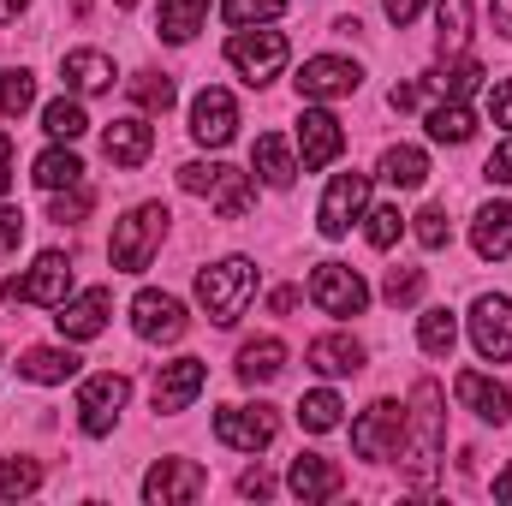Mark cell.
Masks as SVG:
<instances>
[{
  "label": "cell",
  "instance_id": "cell-1",
  "mask_svg": "<svg viewBox=\"0 0 512 506\" xmlns=\"http://www.w3.org/2000/svg\"><path fill=\"white\" fill-rule=\"evenodd\" d=\"M441 447H447V393L441 381H417L411 387V405H405V435H399V471L411 483H429L435 465H441Z\"/></svg>",
  "mask_w": 512,
  "mask_h": 506
},
{
  "label": "cell",
  "instance_id": "cell-2",
  "mask_svg": "<svg viewBox=\"0 0 512 506\" xmlns=\"http://www.w3.org/2000/svg\"><path fill=\"white\" fill-rule=\"evenodd\" d=\"M251 298H256V262L251 256H221L215 268L197 274V304L209 310L215 328H233Z\"/></svg>",
  "mask_w": 512,
  "mask_h": 506
},
{
  "label": "cell",
  "instance_id": "cell-3",
  "mask_svg": "<svg viewBox=\"0 0 512 506\" xmlns=\"http://www.w3.org/2000/svg\"><path fill=\"white\" fill-rule=\"evenodd\" d=\"M179 191H191V197L215 203V215H221V221L251 215V203H256L251 173H239V167H227V161H185V167H179Z\"/></svg>",
  "mask_w": 512,
  "mask_h": 506
},
{
  "label": "cell",
  "instance_id": "cell-4",
  "mask_svg": "<svg viewBox=\"0 0 512 506\" xmlns=\"http://www.w3.org/2000/svg\"><path fill=\"white\" fill-rule=\"evenodd\" d=\"M167 209L161 203H137L126 221H114V245H108V256H114V268L120 274H143L149 268V256L161 251V239H167Z\"/></svg>",
  "mask_w": 512,
  "mask_h": 506
},
{
  "label": "cell",
  "instance_id": "cell-5",
  "mask_svg": "<svg viewBox=\"0 0 512 506\" xmlns=\"http://www.w3.org/2000/svg\"><path fill=\"white\" fill-rule=\"evenodd\" d=\"M364 209H370V173H334L322 191V209H316L322 239H346L352 221H364Z\"/></svg>",
  "mask_w": 512,
  "mask_h": 506
},
{
  "label": "cell",
  "instance_id": "cell-6",
  "mask_svg": "<svg viewBox=\"0 0 512 506\" xmlns=\"http://www.w3.org/2000/svg\"><path fill=\"white\" fill-rule=\"evenodd\" d=\"M310 304L328 310V316H364V310H370V286H364V274L346 268V262H316V274H310Z\"/></svg>",
  "mask_w": 512,
  "mask_h": 506
},
{
  "label": "cell",
  "instance_id": "cell-7",
  "mask_svg": "<svg viewBox=\"0 0 512 506\" xmlns=\"http://www.w3.org/2000/svg\"><path fill=\"white\" fill-rule=\"evenodd\" d=\"M215 435H221V447H233V453H262V447H274V435H280V411H274V405H221V411H215Z\"/></svg>",
  "mask_w": 512,
  "mask_h": 506
},
{
  "label": "cell",
  "instance_id": "cell-8",
  "mask_svg": "<svg viewBox=\"0 0 512 506\" xmlns=\"http://www.w3.org/2000/svg\"><path fill=\"white\" fill-rule=\"evenodd\" d=\"M286 36L280 30H233V42H227V60H233V72L245 78V84H268V78H280V66H286Z\"/></svg>",
  "mask_w": 512,
  "mask_h": 506
},
{
  "label": "cell",
  "instance_id": "cell-9",
  "mask_svg": "<svg viewBox=\"0 0 512 506\" xmlns=\"http://www.w3.org/2000/svg\"><path fill=\"white\" fill-rule=\"evenodd\" d=\"M0 292H6V298H24V304H48V310H60V304L72 298V256L42 251L36 262H30L24 280H6Z\"/></svg>",
  "mask_w": 512,
  "mask_h": 506
},
{
  "label": "cell",
  "instance_id": "cell-10",
  "mask_svg": "<svg viewBox=\"0 0 512 506\" xmlns=\"http://www.w3.org/2000/svg\"><path fill=\"white\" fill-rule=\"evenodd\" d=\"M131 328H137V340L173 346V340H185L191 316H185V304H179L173 292H155V286H143V292L131 298Z\"/></svg>",
  "mask_w": 512,
  "mask_h": 506
},
{
  "label": "cell",
  "instance_id": "cell-11",
  "mask_svg": "<svg viewBox=\"0 0 512 506\" xmlns=\"http://www.w3.org/2000/svg\"><path fill=\"white\" fill-rule=\"evenodd\" d=\"M126 399H131V381L114 376V370H102V376L84 381V387H78V423H84V435H108V429L120 423Z\"/></svg>",
  "mask_w": 512,
  "mask_h": 506
},
{
  "label": "cell",
  "instance_id": "cell-12",
  "mask_svg": "<svg viewBox=\"0 0 512 506\" xmlns=\"http://www.w3.org/2000/svg\"><path fill=\"white\" fill-rule=\"evenodd\" d=\"M405 435V405L399 399H376L358 423H352V453L358 459H393Z\"/></svg>",
  "mask_w": 512,
  "mask_h": 506
},
{
  "label": "cell",
  "instance_id": "cell-13",
  "mask_svg": "<svg viewBox=\"0 0 512 506\" xmlns=\"http://www.w3.org/2000/svg\"><path fill=\"white\" fill-rule=\"evenodd\" d=\"M471 346H477L483 364H507L512 358V298L483 292L471 304Z\"/></svg>",
  "mask_w": 512,
  "mask_h": 506
},
{
  "label": "cell",
  "instance_id": "cell-14",
  "mask_svg": "<svg viewBox=\"0 0 512 506\" xmlns=\"http://www.w3.org/2000/svg\"><path fill=\"white\" fill-rule=\"evenodd\" d=\"M340 149H346V131H340V120H334L322 102H310V108L298 114V167H304V173L334 167V161H340Z\"/></svg>",
  "mask_w": 512,
  "mask_h": 506
},
{
  "label": "cell",
  "instance_id": "cell-15",
  "mask_svg": "<svg viewBox=\"0 0 512 506\" xmlns=\"http://www.w3.org/2000/svg\"><path fill=\"white\" fill-rule=\"evenodd\" d=\"M209 489L203 465L197 459H155L149 477H143V501L149 506H173V501H197Z\"/></svg>",
  "mask_w": 512,
  "mask_h": 506
},
{
  "label": "cell",
  "instance_id": "cell-16",
  "mask_svg": "<svg viewBox=\"0 0 512 506\" xmlns=\"http://www.w3.org/2000/svg\"><path fill=\"white\" fill-rule=\"evenodd\" d=\"M358 84H364L358 60H340V54H316V60H304V72H298V96H304V102H340V96H352Z\"/></svg>",
  "mask_w": 512,
  "mask_h": 506
},
{
  "label": "cell",
  "instance_id": "cell-17",
  "mask_svg": "<svg viewBox=\"0 0 512 506\" xmlns=\"http://www.w3.org/2000/svg\"><path fill=\"white\" fill-rule=\"evenodd\" d=\"M203 387H209V364H203V358H173V364H161V376H155V411L173 417V411H185Z\"/></svg>",
  "mask_w": 512,
  "mask_h": 506
},
{
  "label": "cell",
  "instance_id": "cell-18",
  "mask_svg": "<svg viewBox=\"0 0 512 506\" xmlns=\"http://www.w3.org/2000/svg\"><path fill=\"white\" fill-rule=\"evenodd\" d=\"M233 131H239V102H233L227 90H203V96L191 102V137H197L203 149L233 143Z\"/></svg>",
  "mask_w": 512,
  "mask_h": 506
},
{
  "label": "cell",
  "instance_id": "cell-19",
  "mask_svg": "<svg viewBox=\"0 0 512 506\" xmlns=\"http://www.w3.org/2000/svg\"><path fill=\"white\" fill-rule=\"evenodd\" d=\"M108 310H114V292H108V286H90V292L66 298L54 322H60V334H66V340L78 346V340H96V334L108 328Z\"/></svg>",
  "mask_w": 512,
  "mask_h": 506
},
{
  "label": "cell",
  "instance_id": "cell-20",
  "mask_svg": "<svg viewBox=\"0 0 512 506\" xmlns=\"http://www.w3.org/2000/svg\"><path fill=\"white\" fill-rule=\"evenodd\" d=\"M453 393H459V405H465L471 417H483V423H495V429L512 417V393L495 376H483V370H459Z\"/></svg>",
  "mask_w": 512,
  "mask_h": 506
},
{
  "label": "cell",
  "instance_id": "cell-21",
  "mask_svg": "<svg viewBox=\"0 0 512 506\" xmlns=\"http://www.w3.org/2000/svg\"><path fill=\"white\" fill-rule=\"evenodd\" d=\"M102 149H108L114 167H143L149 149H155V126L143 114H126V120H114V126L102 131Z\"/></svg>",
  "mask_w": 512,
  "mask_h": 506
},
{
  "label": "cell",
  "instance_id": "cell-22",
  "mask_svg": "<svg viewBox=\"0 0 512 506\" xmlns=\"http://www.w3.org/2000/svg\"><path fill=\"white\" fill-rule=\"evenodd\" d=\"M60 78H66L72 96H102V90H114V60L102 48H72L60 60Z\"/></svg>",
  "mask_w": 512,
  "mask_h": 506
},
{
  "label": "cell",
  "instance_id": "cell-23",
  "mask_svg": "<svg viewBox=\"0 0 512 506\" xmlns=\"http://www.w3.org/2000/svg\"><path fill=\"white\" fill-rule=\"evenodd\" d=\"M286 489H292L298 501H334V495H340V465L322 459V453H298L292 471H286Z\"/></svg>",
  "mask_w": 512,
  "mask_h": 506
},
{
  "label": "cell",
  "instance_id": "cell-24",
  "mask_svg": "<svg viewBox=\"0 0 512 506\" xmlns=\"http://www.w3.org/2000/svg\"><path fill=\"white\" fill-rule=\"evenodd\" d=\"M310 370L328 376V381L358 376V370H364V346H358L352 334H322V340H310Z\"/></svg>",
  "mask_w": 512,
  "mask_h": 506
},
{
  "label": "cell",
  "instance_id": "cell-25",
  "mask_svg": "<svg viewBox=\"0 0 512 506\" xmlns=\"http://www.w3.org/2000/svg\"><path fill=\"white\" fill-rule=\"evenodd\" d=\"M78 370H84V358H78L72 346H30V352L18 358V376L42 381V387H60V381H72Z\"/></svg>",
  "mask_w": 512,
  "mask_h": 506
},
{
  "label": "cell",
  "instance_id": "cell-26",
  "mask_svg": "<svg viewBox=\"0 0 512 506\" xmlns=\"http://www.w3.org/2000/svg\"><path fill=\"white\" fill-rule=\"evenodd\" d=\"M471 245L483 262H501L512 256V203H483L477 221H471Z\"/></svg>",
  "mask_w": 512,
  "mask_h": 506
},
{
  "label": "cell",
  "instance_id": "cell-27",
  "mask_svg": "<svg viewBox=\"0 0 512 506\" xmlns=\"http://www.w3.org/2000/svg\"><path fill=\"white\" fill-rule=\"evenodd\" d=\"M251 167H256V179H262V185H274V191H286V185L298 179V155L286 149V137H256Z\"/></svg>",
  "mask_w": 512,
  "mask_h": 506
},
{
  "label": "cell",
  "instance_id": "cell-28",
  "mask_svg": "<svg viewBox=\"0 0 512 506\" xmlns=\"http://www.w3.org/2000/svg\"><path fill=\"white\" fill-rule=\"evenodd\" d=\"M30 179H36V185L54 197V191H66V185H84V161H78L66 143H54V149H42V155H36Z\"/></svg>",
  "mask_w": 512,
  "mask_h": 506
},
{
  "label": "cell",
  "instance_id": "cell-29",
  "mask_svg": "<svg viewBox=\"0 0 512 506\" xmlns=\"http://www.w3.org/2000/svg\"><path fill=\"white\" fill-rule=\"evenodd\" d=\"M280 370H286V346H280L274 334H262V340H251V346H239V381H245V387L274 381Z\"/></svg>",
  "mask_w": 512,
  "mask_h": 506
},
{
  "label": "cell",
  "instance_id": "cell-30",
  "mask_svg": "<svg viewBox=\"0 0 512 506\" xmlns=\"http://www.w3.org/2000/svg\"><path fill=\"white\" fill-rule=\"evenodd\" d=\"M417 346H423L429 358H453V346H459V316H453L447 304L423 310V316H417Z\"/></svg>",
  "mask_w": 512,
  "mask_h": 506
},
{
  "label": "cell",
  "instance_id": "cell-31",
  "mask_svg": "<svg viewBox=\"0 0 512 506\" xmlns=\"http://www.w3.org/2000/svg\"><path fill=\"white\" fill-rule=\"evenodd\" d=\"M203 18H209V0H161V42L185 48L203 30Z\"/></svg>",
  "mask_w": 512,
  "mask_h": 506
},
{
  "label": "cell",
  "instance_id": "cell-32",
  "mask_svg": "<svg viewBox=\"0 0 512 506\" xmlns=\"http://www.w3.org/2000/svg\"><path fill=\"white\" fill-rule=\"evenodd\" d=\"M423 126L435 143H471L477 137V114L465 108V102H435L429 114H423Z\"/></svg>",
  "mask_w": 512,
  "mask_h": 506
},
{
  "label": "cell",
  "instance_id": "cell-33",
  "mask_svg": "<svg viewBox=\"0 0 512 506\" xmlns=\"http://www.w3.org/2000/svg\"><path fill=\"white\" fill-rule=\"evenodd\" d=\"M382 179L387 185H399V191H417V185L429 179V155L411 149V143H393V149L382 155Z\"/></svg>",
  "mask_w": 512,
  "mask_h": 506
},
{
  "label": "cell",
  "instance_id": "cell-34",
  "mask_svg": "<svg viewBox=\"0 0 512 506\" xmlns=\"http://www.w3.org/2000/svg\"><path fill=\"white\" fill-rule=\"evenodd\" d=\"M340 411H346V405H340L334 387H316V393L298 399V423H304L310 435H334V429H340Z\"/></svg>",
  "mask_w": 512,
  "mask_h": 506
},
{
  "label": "cell",
  "instance_id": "cell-35",
  "mask_svg": "<svg viewBox=\"0 0 512 506\" xmlns=\"http://www.w3.org/2000/svg\"><path fill=\"white\" fill-rule=\"evenodd\" d=\"M42 131H48L54 143H78V137L90 131V120H84V102H78V96L48 102V108H42Z\"/></svg>",
  "mask_w": 512,
  "mask_h": 506
},
{
  "label": "cell",
  "instance_id": "cell-36",
  "mask_svg": "<svg viewBox=\"0 0 512 506\" xmlns=\"http://www.w3.org/2000/svg\"><path fill=\"white\" fill-rule=\"evenodd\" d=\"M435 90H441L447 102H465V96H477V90H483V66H477L471 54H459L453 66H441V72H435Z\"/></svg>",
  "mask_w": 512,
  "mask_h": 506
},
{
  "label": "cell",
  "instance_id": "cell-37",
  "mask_svg": "<svg viewBox=\"0 0 512 506\" xmlns=\"http://www.w3.org/2000/svg\"><path fill=\"white\" fill-rule=\"evenodd\" d=\"M30 108H36V78H30L24 66H0V114L18 120V114H30Z\"/></svg>",
  "mask_w": 512,
  "mask_h": 506
},
{
  "label": "cell",
  "instance_id": "cell-38",
  "mask_svg": "<svg viewBox=\"0 0 512 506\" xmlns=\"http://www.w3.org/2000/svg\"><path fill=\"white\" fill-rule=\"evenodd\" d=\"M173 96H179V90H173L167 72H137V78H131V102H137L143 114H167Z\"/></svg>",
  "mask_w": 512,
  "mask_h": 506
},
{
  "label": "cell",
  "instance_id": "cell-39",
  "mask_svg": "<svg viewBox=\"0 0 512 506\" xmlns=\"http://www.w3.org/2000/svg\"><path fill=\"white\" fill-rule=\"evenodd\" d=\"M42 489V465L36 459H0V501H24Z\"/></svg>",
  "mask_w": 512,
  "mask_h": 506
},
{
  "label": "cell",
  "instance_id": "cell-40",
  "mask_svg": "<svg viewBox=\"0 0 512 506\" xmlns=\"http://www.w3.org/2000/svg\"><path fill=\"white\" fill-rule=\"evenodd\" d=\"M280 12H286V0H221V18H227L233 30L268 24V18H280Z\"/></svg>",
  "mask_w": 512,
  "mask_h": 506
},
{
  "label": "cell",
  "instance_id": "cell-41",
  "mask_svg": "<svg viewBox=\"0 0 512 506\" xmlns=\"http://www.w3.org/2000/svg\"><path fill=\"white\" fill-rule=\"evenodd\" d=\"M435 24H441L447 48H465V36H471V0H435Z\"/></svg>",
  "mask_w": 512,
  "mask_h": 506
},
{
  "label": "cell",
  "instance_id": "cell-42",
  "mask_svg": "<svg viewBox=\"0 0 512 506\" xmlns=\"http://www.w3.org/2000/svg\"><path fill=\"white\" fill-rule=\"evenodd\" d=\"M90 209H96V191H90V185H66V191H54V203H48V215H54L60 227H66V221H84Z\"/></svg>",
  "mask_w": 512,
  "mask_h": 506
},
{
  "label": "cell",
  "instance_id": "cell-43",
  "mask_svg": "<svg viewBox=\"0 0 512 506\" xmlns=\"http://www.w3.org/2000/svg\"><path fill=\"white\" fill-rule=\"evenodd\" d=\"M364 221H370V227H364V239H370L376 251H393V245H399V233H405V215H399V209H364Z\"/></svg>",
  "mask_w": 512,
  "mask_h": 506
},
{
  "label": "cell",
  "instance_id": "cell-44",
  "mask_svg": "<svg viewBox=\"0 0 512 506\" xmlns=\"http://www.w3.org/2000/svg\"><path fill=\"white\" fill-rule=\"evenodd\" d=\"M417 292H423V268H387V280H382L387 304H411Z\"/></svg>",
  "mask_w": 512,
  "mask_h": 506
},
{
  "label": "cell",
  "instance_id": "cell-45",
  "mask_svg": "<svg viewBox=\"0 0 512 506\" xmlns=\"http://www.w3.org/2000/svg\"><path fill=\"white\" fill-rule=\"evenodd\" d=\"M447 239H453V221H447V209H423V215H417V245H423V251H441Z\"/></svg>",
  "mask_w": 512,
  "mask_h": 506
},
{
  "label": "cell",
  "instance_id": "cell-46",
  "mask_svg": "<svg viewBox=\"0 0 512 506\" xmlns=\"http://www.w3.org/2000/svg\"><path fill=\"white\" fill-rule=\"evenodd\" d=\"M489 114H495V126L512 131V78H501V84L489 90Z\"/></svg>",
  "mask_w": 512,
  "mask_h": 506
},
{
  "label": "cell",
  "instance_id": "cell-47",
  "mask_svg": "<svg viewBox=\"0 0 512 506\" xmlns=\"http://www.w3.org/2000/svg\"><path fill=\"white\" fill-rule=\"evenodd\" d=\"M18 239H24V215L18 209H0V256L18 251Z\"/></svg>",
  "mask_w": 512,
  "mask_h": 506
},
{
  "label": "cell",
  "instance_id": "cell-48",
  "mask_svg": "<svg viewBox=\"0 0 512 506\" xmlns=\"http://www.w3.org/2000/svg\"><path fill=\"white\" fill-rule=\"evenodd\" d=\"M483 173H489L495 185H512V137L495 149V155H489V167H483Z\"/></svg>",
  "mask_w": 512,
  "mask_h": 506
},
{
  "label": "cell",
  "instance_id": "cell-49",
  "mask_svg": "<svg viewBox=\"0 0 512 506\" xmlns=\"http://www.w3.org/2000/svg\"><path fill=\"white\" fill-rule=\"evenodd\" d=\"M239 495H251V501H268V495H274V477H268V471H245V477H239Z\"/></svg>",
  "mask_w": 512,
  "mask_h": 506
},
{
  "label": "cell",
  "instance_id": "cell-50",
  "mask_svg": "<svg viewBox=\"0 0 512 506\" xmlns=\"http://www.w3.org/2000/svg\"><path fill=\"white\" fill-rule=\"evenodd\" d=\"M387 102H393L399 114H411V108L423 102V90H417V84H393V90H387Z\"/></svg>",
  "mask_w": 512,
  "mask_h": 506
},
{
  "label": "cell",
  "instance_id": "cell-51",
  "mask_svg": "<svg viewBox=\"0 0 512 506\" xmlns=\"http://www.w3.org/2000/svg\"><path fill=\"white\" fill-rule=\"evenodd\" d=\"M382 12L393 18V24H411V18L423 12V0H382Z\"/></svg>",
  "mask_w": 512,
  "mask_h": 506
},
{
  "label": "cell",
  "instance_id": "cell-52",
  "mask_svg": "<svg viewBox=\"0 0 512 506\" xmlns=\"http://www.w3.org/2000/svg\"><path fill=\"white\" fill-rule=\"evenodd\" d=\"M6 185H12V137L0 131V197H6Z\"/></svg>",
  "mask_w": 512,
  "mask_h": 506
},
{
  "label": "cell",
  "instance_id": "cell-53",
  "mask_svg": "<svg viewBox=\"0 0 512 506\" xmlns=\"http://www.w3.org/2000/svg\"><path fill=\"white\" fill-rule=\"evenodd\" d=\"M489 18H495V30L512 42V0H495V6H489Z\"/></svg>",
  "mask_w": 512,
  "mask_h": 506
},
{
  "label": "cell",
  "instance_id": "cell-54",
  "mask_svg": "<svg viewBox=\"0 0 512 506\" xmlns=\"http://www.w3.org/2000/svg\"><path fill=\"white\" fill-rule=\"evenodd\" d=\"M292 304H298V292H292V286H280V292H274V298H268V310H280V316H286V310H292Z\"/></svg>",
  "mask_w": 512,
  "mask_h": 506
},
{
  "label": "cell",
  "instance_id": "cell-55",
  "mask_svg": "<svg viewBox=\"0 0 512 506\" xmlns=\"http://www.w3.org/2000/svg\"><path fill=\"white\" fill-rule=\"evenodd\" d=\"M495 501H512V465L495 477Z\"/></svg>",
  "mask_w": 512,
  "mask_h": 506
},
{
  "label": "cell",
  "instance_id": "cell-56",
  "mask_svg": "<svg viewBox=\"0 0 512 506\" xmlns=\"http://www.w3.org/2000/svg\"><path fill=\"white\" fill-rule=\"evenodd\" d=\"M24 6H30V0H0V24H12V18H18Z\"/></svg>",
  "mask_w": 512,
  "mask_h": 506
},
{
  "label": "cell",
  "instance_id": "cell-57",
  "mask_svg": "<svg viewBox=\"0 0 512 506\" xmlns=\"http://www.w3.org/2000/svg\"><path fill=\"white\" fill-rule=\"evenodd\" d=\"M114 6H126V12H131V6H137V0H114Z\"/></svg>",
  "mask_w": 512,
  "mask_h": 506
}]
</instances>
